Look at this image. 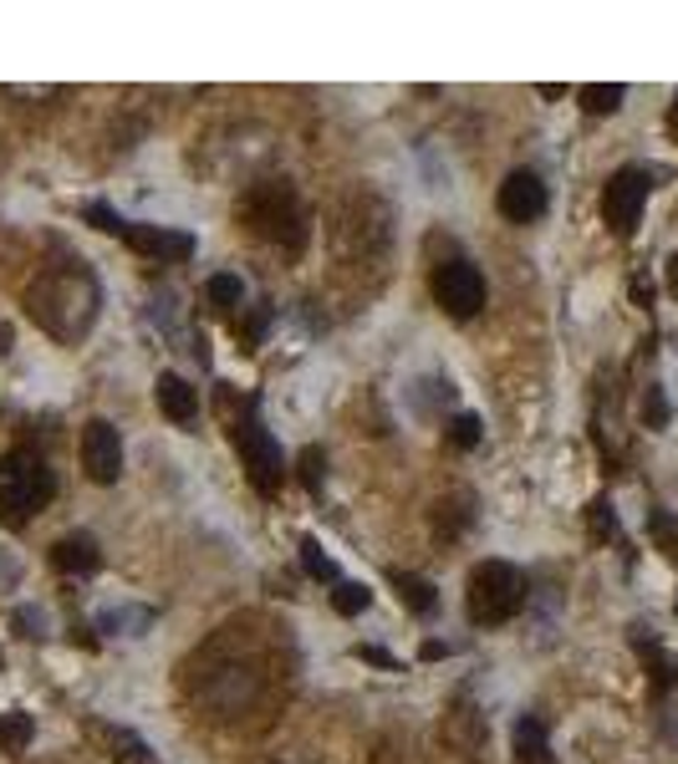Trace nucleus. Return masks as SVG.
<instances>
[{
    "mask_svg": "<svg viewBox=\"0 0 678 764\" xmlns=\"http://www.w3.org/2000/svg\"><path fill=\"white\" fill-rule=\"evenodd\" d=\"M576 97H582V107H586V113H597V118H602V113H617V107H623V87H617V82H586V87H582V93H576Z\"/></svg>",
    "mask_w": 678,
    "mask_h": 764,
    "instance_id": "ddd939ff",
    "label": "nucleus"
},
{
    "mask_svg": "<svg viewBox=\"0 0 678 764\" xmlns=\"http://www.w3.org/2000/svg\"><path fill=\"white\" fill-rule=\"evenodd\" d=\"M31 744V713H21V709H11L6 719H0V750H11V754H21Z\"/></svg>",
    "mask_w": 678,
    "mask_h": 764,
    "instance_id": "2eb2a0df",
    "label": "nucleus"
},
{
    "mask_svg": "<svg viewBox=\"0 0 678 764\" xmlns=\"http://www.w3.org/2000/svg\"><path fill=\"white\" fill-rule=\"evenodd\" d=\"M393 586H399V596L403 602H409V612H419V617H428V612H434V602H439V596H434V586H428L424 576H393Z\"/></svg>",
    "mask_w": 678,
    "mask_h": 764,
    "instance_id": "4468645a",
    "label": "nucleus"
},
{
    "mask_svg": "<svg viewBox=\"0 0 678 764\" xmlns=\"http://www.w3.org/2000/svg\"><path fill=\"white\" fill-rule=\"evenodd\" d=\"M516 760L520 764H551V750H545V724L541 719H520L516 724Z\"/></svg>",
    "mask_w": 678,
    "mask_h": 764,
    "instance_id": "f8f14e48",
    "label": "nucleus"
},
{
    "mask_svg": "<svg viewBox=\"0 0 678 764\" xmlns=\"http://www.w3.org/2000/svg\"><path fill=\"white\" fill-rule=\"evenodd\" d=\"M82 464H87V475L97 485H113L123 475V438L107 418H93L82 428Z\"/></svg>",
    "mask_w": 678,
    "mask_h": 764,
    "instance_id": "0eeeda50",
    "label": "nucleus"
},
{
    "mask_svg": "<svg viewBox=\"0 0 678 764\" xmlns=\"http://www.w3.org/2000/svg\"><path fill=\"white\" fill-rule=\"evenodd\" d=\"M128 245H134L138 255H148V261H189L194 255V240L179 235V230H163V224H134L128 220Z\"/></svg>",
    "mask_w": 678,
    "mask_h": 764,
    "instance_id": "1a4fd4ad",
    "label": "nucleus"
},
{
    "mask_svg": "<svg viewBox=\"0 0 678 764\" xmlns=\"http://www.w3.org/2000/svg\"><path fill=\"white\" fill-rule=\"evenodd\" d=\"M449 438L459 448H475L479 444V418H475V413H459V418L449 423Z\"/></svg>",
    "mask_w": 678,
    "mask_h": 764,
    "instance_id": "5701e85b",
    "label": "nucleus"
},
{
    "mask_svg": "<svg viewBox=\"0 0 678 764\" xmlns=\"http://www.w3.org/2000/svg\"><path fill=\"white\" fill-rule=\"evenodd\" d=\"M240 214H245L266 240L286 245V251H296V245L306 240V210H301V199H296V189L286 184V179L255 184L251 194L240 199Z\"/></svg>",
    "mask_w": 678,
    "mask_h": 764,
    "instance_id": "f03ea898",
    "label": "nucleus"
},
{
    "mask_svg": "<svg viewBox=\"0 0 678 764\" xmlns=\"http://www.w3.org/2000/svg\"><path fill=\"white\" fill-rule=\"evenodd\" d=\"M153 393H159V408H163V418L169 423H194L200 418V393H194L179 372H163Z\"/></svg>",
    "mask_w": 678,
    "mask_h": 764,
    "instance_id": "9b49d317",
    "label": "nucleus"
},
{
    "mask_svg": "<svg viewBox=\"0 0 678 764\" xmlns=\"http://www.w3.org/2000/svg\"><path fill=\"white\" fill-rule=\"evenodd\" d=\"M648 423L658 428V423H668V403H664V393H653L648 397Z\"/></svg>",
    "mask_w": 678,
    "mask_h": 764,
    "instance_id": "393cba45",
    "label": "nucleus"
},
{
    "mask_svg": "<svg viewBox=\"0 0 678 764\" xmlns=\"http://www.w3.org/2000/svg\"><path fill=\"white\" fill-rule=\"evenodd\" d=\"M643 658H648V672H653V683H658V688H674L678 683V668H674V658H668V652H658L653 643H643Z\"/></svg>",
    "mask_w": 678,
    "mask_h": 764,
    "instance_id": "6ab92c4d",
    "label": "nucleus"
},
{
    "mask_svg": "<svg viewBox=\"0 0 678 764\" xmlns=\"http://www.w3.org/2000/svg\"><path fill=\"white\" fill-rule=\"evenodd\" d=\"M235 444H240V459H245V469H251V485L261 489V495H276L280 479H286V459H280V444L271 438L266 423H261L255 403L245 408V418H240Z\"/></svg>",
    "mask_w": 678,
    "mask_h": 764,
    "instance_id": "20e7f679",
    "label": "nucleus"
},
{
    "mask_svg": "<svg viewBox=\"0 0 678 764\" xmlns=\"http://www.w3.org/2000/svg\"><path fill=\"white\" fill-rule=\"evenodd\" d=\"M668 290H674V296H678V255H674V261H668Z\"/></svg>",
    "mask_w": 678,
    "mask_h": 764,
    "instance_id": "a878e982",
    "label": "nucleus"
},
{
    "mask_svg": "<svg viewBox=\"0 0 678 764\" xmlns=\"http://www.w3.org/2000/svg\"><path fill=\"white\" fill-rule=\"evenodd\" d=\"M52 566L67 571V576H93V571L103 566V551H97V541L87 530H77V535H62V541L52 545Z\"/></svg>",
    "mask_w": 678,
    "mask_h": 764,
    "instance_id": "9d476101",
    "label": "nucleus"
},
{
    "mask_svg": "<svg viewBox=\"0 0 678 764\" xmlns=\"http://www.w3.org/2000/svg\"><path fill=\"white\" fill-rule=\"evenodd\" d=\"M648 173L643 169H617L607 179V189H602V220H607L612 235H633L643 220V204H648Z\"/></svg>",
    "mask_w": 678,
    "mask_h": 764,
    "instance_id": "39448f33",
    "label": "nucleus"
},
{
    "mask_svg": "<svg viewBox=\"0 0 678 764\" xmlns=\"http://www.w3.org/2000/svg\"><path fill=\"white\" fill-rule=\"evenodd\" d=\"M332 606L342 612V617H358V612H368V606H373V592H368L362 581H337Z\"/></svg>",
    "mask_w": 678,
    "mask_h": 764,
    "instance_id": "dca6fc26",
    "label": "nucleus"
},
{
    "mask_svg": "<svg viewBox=\"0 0 678 764\" xmlns=\"http://www.w3.org/2000/svg\"><path fill=\"white\" fill-rule=\"evenodd\" d=\"M526 606V576L510 561H479L469 571V622L475 627H500Z\"/></svg>",
    "mask_w": 678,
    "mask_h": 764,
    "instance_id": "7ed1b4c3",
    "label": "nucleus"
},
{
    "mask_svg": "<svg viewBox=\"0 0 678 764\" xmlns=\"http://www.w3.org/2000/svg\"><path fill=\"white\" fill-rule=\"evenodd\" d=\"M434 301L449 311L454 321H469L485 306V276L469 261H449L434 270Z\"/></svg>",
    "mask_w": 678,
    "mask_h": 764,
    "instance_id": "423d86ee",
    "label": "nucleus"
},
{
    "mask_svg": "<svg viewBox=\"0 0 678 764\" xmlns=\"http://www.w3.org/2000/svg\"><path fill=\"white\" fill-rule=\"evenodd\" d=\"M592 535H597V541L617 535V520H612V505L607 500H592Z\"/></svg>",
    "mask_w": 678,
    "mask_h": 764,
    "instance_id": "b1692460",
    "label": "nucleus"
},
{
    "mask_svg": "<svg viewBox=\"0 0 678 764\" xmlns=\"http://www.w3.org/2000/svg\"><path fill=\"white\" fill-rule=\"evenodd\" d=\"M321 479H327V459H321V448H301V485L311 495H321Z\"/></svg>",
    "mask_w": 678,
    "mask_h": 764,
    "instance_id": "aec40b11",
    "label": "nucleus"
},
{
    "mask_svg": "<svg viewBox=\"0 0 678 764\" xmlns=\"http://www.w3.org/2000/svg\"><path fill=\"white\" fill-rule=\"evenodd\" d=\"M653 541L664 545V551L674 555V566H678V526H674V514H664V510L653 514Z\"/></svg>",
    "mask_w": 678,
    "mask_h": 764,
    "instance_id": "412c9836",
    "label": "nucleus"
},
{
    "mask_svg": "<svg viewBox=\"0 0 678 764\" xmlns=\"http://www.w3.org/2000/svg\"><path fill=\"white\" fill-rule=\"evenodd\" d=\"M56 495V475L46 469L41 454L31 448H11L0 459V520L6 526H27L36 510H46Z\"/></svg>",
    "mask_w": 678,
    "mask_h": 764,
    "instance_id": "f257e3e1",
    "label": "nucleus"
},
{
    "mask_svg": "<svg viewBox=\"0 0 678 764\" xmlns=\"http://www.w3.org/2000/svg\"><path fill=\"white\" fill-rule=\"evenodd\" d=\"M301 566H306V576L337 581V561H332V555H321V541H311V535L301 541Z\"/></svg>",
    "mask_w": 678,
    "mask_h": 764,
    "instance_id": "f3484780",
    "label": "nucleus"
},
{
    "mask_svg": "<svg viewBox=\"0 0 678 764\" xmlns=\"http://www.w3.org/2000/svg\"><path fill=\"white\" fill-rule=\"evenodd\" d=\"M210 301L214 306H240L245 301V286H240V276H230V270H220V276H210Z\"/></svg>",
    "mask_w": 678,
    "mask_h": 764,
    "instance_id": "a211bd4d",
    "label": "nucleus"
},
{
    "mask_svg": "<svg viewBox=\"0 0 678 764\" xmlns=\"http://www.w3.org/2000/svg\"><path fill=\"white\" fill-rule=\"evenodd\" d=\"M87 220H93L103 235H118V240L128 235V220H123V214H113L107 204H87Z\"/></svg>",
    "mask_w": 678,
    "mask_h": 764,
    "instance_id": "4be33fe9",
    "label": "nucleus"
},
{
    "mask_svg": "<svg viewBox=\"0 0 678 764\" xmlns=\"http://www.w3.org/2000/svg\"><path fill=\"white\" fill-rule=\"evenodd\" d=\"M495 204H500V214H506L510 224H531L545 214V184H541V173L531 169H516L500 184V194H495Z\"/></svg>",
    "mask_w": 678,
    "mask_h": 764,
    "instance_id": "6e6552de",
    "label": "nucleus"
},
{
    "mask_svg": "<svg viewBox=\"0 0 678 764\" xmlns=\"http://www.w3.org/2000/svg\"><path fill=\"white\" fill-rule=\"evenodd\" d=\"M668 128L678 132V97H674V107H668Z\"/></svg>",
    "mask_w": 678,
    "mask_h": 764,
    "instance_id": "bb28decb",
    "label": "nucleus"
}]
</instances>
